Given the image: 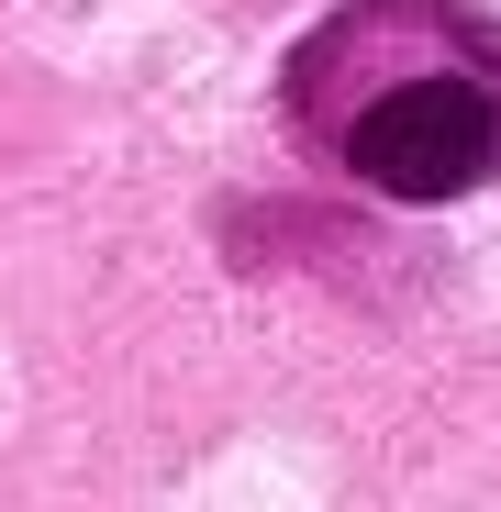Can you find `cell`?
I'll use <instances>...</instances> for the list:
<instances>
[{
    "label": "cell",
    "instance_id": "6da1fadb",
    "mask_svg": "<svg viewBox=\"0 0 501 512\" xmlns=\"http://www.w3.org/2000/svg\"><path fill=\"white\" fill-rule=\"evenodd\" d=\"M346 167L379 190V201H457L501 167V78L490 56L446 45L435 67H401V78H368L357 112H346Z\"/></svg>",
    "mask_w": 501,
    "mask_h": 512
}]
</instances>
